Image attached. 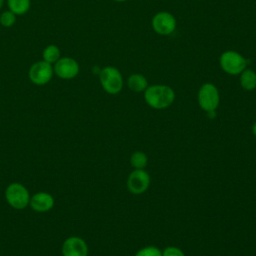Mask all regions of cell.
Masks as SVG:
<instances>
[{
	"label": "cell",
	"instance_id": "21",
	"mask_svg": "<svg viewBox=\"0 0 256 256\" xmlns=\"http://www.w3.org/2000/svg\"><path fill=\"white\" fill-rule=\"evenodd\" d=\"M4 1H5V0H0V9L2 8V6H3V4H4Z\"/></svg>",
	"mask_w": 256,
	"mask_h": 256
},
{
	"label": "cell",
	"instance_id": "10",
	"mask_svg": "<svg viewBox=\"0 0 256 256\" xmlns=\"http://www.w3.org/2000/svg\"><path fill=\"white\" fill-rule=\"evenodd\" d=\"M63 256H88V246L86 242L78 237H68L62 244Z\"/></svg>",
	"mask_w": 256,
	"mask_h": 256
},
{
	"label": "cell",
	"instance_id": "19",
	"mask_svg": "<svg viewBox=\"0 0 256 256\" xmlns=\"http://www.w3.org/2000/svg\"><path fill=\"white\" fill-rule=\"evenodd\" d=\"M162 256H185V254L178 247L168 246L162 250Z\"/></svg>",
	"mask_w": 256,
	"mask_h": 256
},
{
	"label": "cell",
	"instance_id": "2",
	"mask_svg": "<svg viewBox=\"0 0 256 256\" xmlns=\"http://www.w3.org/2000/svg\"><path fill=\"white\" fill-rule=\"evenodd\" d=\"M99 81L103 90L111 95L121 92L124 80L121 72L114 66H105L99 71Z\"/></svg>",
	"mask_w": 256,
	"mask_h": 256
},
{
	"label": "cell",
	"instance_id": "20",
	"mask_svg": "<svg viewBox=\"0 0 256 256\" xmlns=\"http://www.w3.org/2000/svg\"><path fill=\"white\" fill-rule=\"evenodd\" d=\"M252 133H253V135L256 137V121H255V123H254L253 126H252Z\"/></svg>",
	"mask_w": 256,
	"mask_h": 256
},
{
	"label": "cell",
	"instance_id": "13",
	"mask_svg": "<svg viewBox=\"0 0 256 256\" xmlns=\"http://www.w3.org/2000/svg\"><path fill=\"white\" fill-rule=\"evenodd\" d=\"M240 86L246 91H253L256 89V72L250 68L244 69L239 74Z\"/></svg>",
	"mask_w": 256,
	"mask_h": 256
},
{
	"label": "cell",
	"instance_id": "22",
	"mask_svg": "<svg viewBox=\"0 0 256 256\" xmlns=\"http://www.w3.org/2000/svg\"><path fill=\"white\" fill-rule=\"evenodd\" d=\"M113 1H115V2H125L127 0H113Z\"/></svg>",
	"mask_w": 256,
	"mask_h": 256
},
{
	"label": "cell",
	"instance_id": "15",
	"mask_svg": "<svg viewBox=\"0 0 256 256\" xmlns=\"http://www.w3.org/2000/svg\"><path fill=\"white\" fill-rule=\"evenodd\" d=\"M60 57H61V51H60L59 47L55 44L47 45L42 51V60H44L52 65L56 61H58Z\"/></svg>",
	"mask_w": 256,
	"mask_h": 256
},
{
	"label": "cell",
	"instance_id": "14",
	"mask_svg": "<svg viewBox=\"0 0 256 256\" xmlns=\"http://www.w3.org/2000/svg\"><path fill=\"white\" fill-rule=\"evenodd\" d=\"M7 6L17 16L26 14L31 7V0H7Z\"/></svg>",
	"mask_w": 256,
	"mask_h": 256
},
{
	"label": "cell",
	"instance_id": "5",
	"mask_svg": "<svg viewBox=\"0 0 256 256\" xmlns=\"http://www.w3.org/2000/svg\"><path fill=\"white\" fill-rule=\"evenodd\" d=\"M197 100L200 108L205 112L215 111L220 103L218 88L212 83H204L198 90Z\"/></svg>",
	"mask_w": 256,
	"mask_h": 256
},
{
	"label": "cell",
	"instance_id": "18",
	"mask_svg": "<svg viewBox=\"0 0 256 256\" xmlns=\"http://www.w3.org/2000/svg\"><path fill=\"white\" fill-rule=\"evenodd\" d=\"M135 256H162V251L155 246H146L139 249Z\"/></svg>",
	"mask_w": 256,
	"mask_h": 256
},
{
	"label": "cell",
	"instance_id": "8",
	"mask_svg": "<svg viewBox=\"0 0 256 256\" xmlns=\"http://www.w3.org/2000/svg\"><path fill=\"white\" fill-rule=\"evenodd\" d=\"M54 74L63 80H71L75 78L80 72L79 63L72 57H60L58 61L53 64Z\"/></svg>",
	"mask_w": 256,
	"mask_h": 256
},
{
	"label": "cell",
	"instance_id": "9",
	"mask_svg": "<svg viewBox=\"0 0 256 256\" xmlns=\"http://www.w3.org/2000/svg\"><path fill=\"white\" fill-rule=\"evenodd\" d=\"M150 186V175L144 169H134L127 178V188L135 195L144 193Z\"/></svg>",
	"mask_w": 256,
	"mask_h": 256
},
{
	"label": "cell",
	"instance_id": "7",
	"mask_svg": "<svg viewBox=\"0 0 256 256\" xmlns=\"http://www.w3.org/2000/svg\"><path fill=\"white\" fill-rule=\"evenodd\" d=\"M151 25L154 30L159 35L162 36H168L172 34L176 29V19L173 14L167 11H160L156 13L152 20Z\"/></svg>",
	"mask_w": 256,
	"mask_h": 256
},
{
	"label": "cell",
	"instance_id": "11",
	"mask_svg": "<svg viewBox=\"0 0 256 256\" xmlns=\"http://www.w3.org/2000/svg\"><path fill=\"white\" fill-rule=\"evenodd\" d=\"M54 198L51 194L47 192H38L35 193L30 198V207L36 212H48L54 206Z\"/></svg>",
	"mask_w": 256,
	"mask_h": 256
},
{
	"label": "cell",
	"instance_id": "6",
	"mask_svg": "<svg viewBox=\"0 0 256 256\" xmlns=\"http://www.w3.org/2000/svg\"><path fill=\"white\" fill-rule=\"evenodd\" d=\"M53 75H54L53 65L44 60H39L34 62L28 70L29 80L37 86H43L49 83Z\"/></svg>",
	"mask_w": 256,
	"mask_h": 256
},
{
	"label": "cell",
	"instance_id": "12",
	"mask_svg": "<svg viewBox=\"0 0 256 256\" xmlns=\"http://www.w3.org/2000/svg\"><path fill=\"white\" fill-rule=\"evenodd\" d=\"M128 88L133 92H144L148 85L147 78L140 73H133L127 79Z\"/></svg>",
	"mask_w": 256,
	"mask_h": 256
},
{
	"label": "cell",
	"instance_id": "16",
	"mask_svg": "<svg viewBox=\"0 0 256 256\" xmlns=\"http://www.w3.org/2000/svg\"><path fill=\"white\" fill-rule=\"evenodd\" d=\"M148 157L142 151L134 152L130 157V164L134 169H144L147 166Z\"/></svg>",
	"mask_w": 256,
	"mask_h": 256
},
{
	"label": "cell",
	"instance_id": "3",
	"mask_svg": "<svg viewBox=\"0 0 256 256\" xmlns=\"http://www.w3.org/2000/svg\"><path fill=\"white\" fill-rule=\"evenodd\" d=\"M219 64L225 73L236 76L247 68L248 62L246 58L239 52L234 50H227L220 55Z\"/></svg>",
	"mask_w": 256,
	"mask_h": 256
},
{
	"label": "cell",
	"instance_id": "17",
	"mask_svg": "<svg viewBox=\"0 0 256 256\" xmlns=\"http://www.w3.org/2000/svg\"><path fill=\"white\" fill-rule=\"evenodd\" d=\"M16 19H17V15L14 14L9 9L3 11L0 14V24L5 28H10L14 26V24L16 23Z\"/></svg>",
	"mask_w": 256,
	"mask_h": 256
},
{
	"label": "cell",
	"instance_id": "4",
	"mask_svg": "<svg viewBox=\"0 0 256 256\" xmlns=\"http://www.w3.org/2000/svg\"><path fill=\"white\" fill-rule=\"evenodd\" d=\"M30 198L29 191L21 183H11L5 190V199L7 203L17 210L26 208L30 203Z\"/></svg>",
	"mask_w": 256,
	"mask_h": 256
},
{
	"label": "cell",
	"instance_id": "1",
	"mask_svg": "<svg viewBox=\"0 0 256 256\" xmlns=\"http://www.w3.org/2000/svg\"><path fill=\"white\" fill-rule=\"evenodd\" d=\"M144 100L146 104L153 109H165L173 104L175 100V92L168 85H149L144 91Z\"/></svg>",
	"mask_w": 256,
	"mask_h": 256
}]
</instances>
